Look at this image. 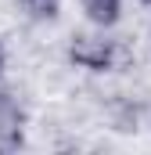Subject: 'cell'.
<instances>
[{"instance_id":"6da1fadb","label":"cell","mask_w":151,"mask_h":155,"mask_svg":"<svg viewBox=\"0 0 151 155\" xmlns=\"http://www.w3.org/2000/svg\"><path fill=\"white\" fill-rule=\"evenodd\" d=\"M65 58L69 65L79 72H90V76H104L112 72L115 61H119V47L108 36V29H94V33H76L65 47Z\"/></svg>"},{"instance_id":"7a4b0ae2","label":"cell","mask_w":151,"mask_h":155,"mask_svg":"<svg viewBox=\"0 0 151 155\" xmlns=\"http://www.w3.org/2000/svg\"><path fill=\"white\" fill-rule=\"evenodd\" d=\"M25 144V108L22 101L0 87V152H14Z\"/></svg>"},{"instance_id":"3957f363","label":"cell","mask_w":151,"mask_h":155,"mask_svg":"<svg viewBox=\"0 0 151 155\" xmlns=\"http://www.w3.org/2000/svg\"><path fill=\"white\" fill-rule=\"evenodd\" d=\"M122 4L126 0H79V11L94 29H108L112 33L122 22Z\"/></svg>"},{"instance_id":"277c9868","label":"cell","mask_w":151,"mask_h":155,"mask_svg":"<svg viewBox=\"0 0 151 155\" xmlns=\"http://www.w3.org/2000/svg\"><path fill=\"white\" fill-rule=\"evenodd\" d=\"M61 4H65V0H18L22 15H25L29 22H58Z\"/></svg>"},{"instance_id":"5b68a950","label":"cell","mask_w":151,"mask_h":155,"mask_svg":"<svg viewBox=\"0 0 151 155\" xmlns=\"http://www.w3.org/2000/svg\"><path fill=\"white\" fill-rule=\"evenodd\" d=\"M7 76V47H4V40H0V83Z\"/></svg>"},{"instance_id":"8992f818","label":"cell","mask_w":151,"mask_h":155,"mask_svg":"<svg viewBox=\"0 0 151 155\" xmlns=\"http://www.w3.org/2000/svg\"><path fill=\"white\" fill-rule=\"evenodd\" d=\"M137 4H144V7H151V0H137Z\"/></svg>"}]
</instances>
